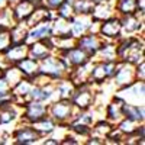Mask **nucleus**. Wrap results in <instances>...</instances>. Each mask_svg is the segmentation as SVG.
I'll return each mask as SVG.
<instances>
[{
  "label": "nucleus",
  "instance_id": "1",
  "mask_svg": "<svg viewBox=\"0 0 145 145\" xmlns=\"http://www.w3.org/2000/svg\"><path fill=\"white\" fill-rule=\"evenodd\" d=\"M77 113L78 110L72 106L70 99H55L48 103V116L59 125H68Z\"/></svg>",
  "mask_w": 145,
  "mask_h": 145
},
{
  "label": "nucleus",
  "instance_id": "2",
  "mask_svg": "<svg viewBox=\"0 0 145 145\" xmlns=\"http://www.w3.org/2000/svg\"><path fill=\"white\" fill-rule=\"evenodd\" d=\"M70 100L78 112L91 109L97 102V86L91 83H84L81 86H77Z\"/></svg>",
  "mask_w": 145,
  "mask_h": 145
},
{
  "label": "nucleus",
  "instance_id": "3",
  "mask_svg": "<svg viewBox=\"0 0 145 145\" xmlns=\"http://www.w3.org/2000/svg\"><path fill=\"white\" fill-rule=\"evenodd\" d=\"M68 71H70L68 67L64 64V61L55 52L50 54L48 57H45L44 59L39 61V72L48 76L54 81L63 78V77H67Z\"/></svg>",
  "mask_w": 145,
  "mask_h": 145
},
{
  "label": "nucleus",
  "instance_id": "4",
  "mask_svg": "<svg viewBox=\"0 0 145 145\" xmlns=\"http://www.w3.org/2000/svg\"><path fill=\"white\" fill-rule=\"evenodd\" d=\"M12 135V144L15 145H33L41 142V135L33 129L31 123L26 122H19L15 125V128L10 132Z\"/></svg>",
  "mask_w": 145,
  "mask_h": 145
},
{
  "label": "nucleus",
  "instance_id": "5",
  "mask_svg": "<svg viewBox=\"0 0 145 145\" xmlns=\"http://www.w3.org/2000/svg\"><path fill=\"white\" fill-rule=\"evenodd\" d=\"M20 110V122L26 123H35L41 120L42 118L48 116V105L42 102H35V100H26L22 106Z\"/></svg>",
  "mask_w": 145,
  "mask_h": 145
},
{
  "label": "nucleus",
  "instance_id": "6",
  "mask_svg": "<svg viewBox=\"0 0 145 145\" xmlns=\"http://www.w3.org/2000/svg\"><path fill=\"white\" fill-rule=\"evenodd\" d=\"M144 15H145V12H137V13H132V15L119 16V19H120V29H122V36L145 35Z\"/></svg>",
  "mask_w": 145,
  "mask_h": 145
},
{
  "label": "nucleus",
  "instance_id": "7",
  "mask_svg": "<svg viewBox=\"0 0 145 145\" xmlns=\"http://www.w3.org/2000/svg\"><path fill=\"white\" fill-rule=\"evenodd\" d=\"M115 94L122 97L126 103L145 105V81H134L123 89H116Z\"/></svg>",
  "mask_w": 145,
  "mask_h": 145
},
{
  "label": "nucleus",
  "instance_id": "8",
  "mask_svg": "<svg viewBox=\"0 0 145 145\" xmlns=\"http://www.w3.org/2000/svg\"><path fill=\"white\" fill-rule=\"evenodd\" d=\"M55 54L59 55V58H61L64 61V64L68 67V70L74 68V67H78V65H81V64H84V63H87V61L91 59V57L77 45L68 48V50H65V51L55 52Z\"/></svg>",
  "mask_w": 145,
  "mask_h": 145
},
{
  "label": "nucleus",
  "instance_id": "9",
  "mask_svg": "<svg viewBox=\"0 0 145 145\" xmlns=\"http://www.w3.org/2000/svg\"><path fill=\"white\" fill-rule=\"evenodd\" d=\"M110 81L113 83L115 89H123V87L129 86V84H132L134 81H137L134 65L123 63V61H119L116 72H115V76Z\"/></svg>",
  "mask_w": 145,
  "mask_h": 145
},
{
  "label": "nucleus",
  "instance_id": "10",
  "mask_svg": "<svg viewBox=\"0 0 145 145\" xmlns=\"http://www.w3.org/2000/svg\"><path fill=\"white\" fill-rule=\"evenodd\" d=\"M123 105H125V100L122 97H119L118 94H113L110 100L105 105L103 118L109 120L112 125H116L123 118Z\"/></svg>",
  "mask_w": 145,
  "mask_h": 145
},
{
  "label": "nucleus",
  "instance_id": "11",
  "mask_svg": "<svg viewBox=\"0 0 145 145\" xmlns=\"http://www.w3.org/2000/svg\"><path fill=\"white\" fill-rule=\"evenodd\" d=\"M99 35L106 41H118L122 38V29H120V19L118 15L109 18L103 22H100L99 26Z\"/></svg>",
  "mask_w": 145,
  "mask_h": 145
},
{
  "label": "nucleus",
  "instance_id": "12",
  "mask_svg": "<svg viewBox=\"0 0 145 145\" xmlns=\"http://www.w3.org/2000/svg\"><path fill=\"white\" fill-rule=\"evenodd\" d=\"M57 99L55 94V84L54 81H50L46 84H33L31 93L28 96V100H35V102H42V103H51L52 100Z\"/></svg>",
  "mask_w": 145,
  "mask_h": 145
},
{
  "label": "nucleus",
  "instance_id": "13",
  "mask_svg": "<svg viewBox=\"0 0 145 145\" xmlns=\"http://www.w3.org/2000/svg\"><path fill=\"white\" fill-rule=\"evenodd\" d=\"M102 42H103L102 36L99 33H91V32H87V33L78 36V38H76V45L80 46L81 50H84L91 58L99 51Z\"/></svg>",
  "mask_w": 145,
  "mask_h": 145
},
{
  "label": "nucleus",
  "instance_id": "14",
  "mask_svg": "<svg viewBox=\"0 0 145 145\" xmlns=\"http://www.w3.org/2000/svg\"><path fill=\"white\" fill-rule=\"evenodd\" d=\"M52 52H54V48L51 42V36L42 41H35L28 44V57L36 59V61H41V59H44Z\"/></svg>",
  "mask_w": 145,
  "mask_h": 145
},
{
  "label": "nucleus",
  "instance_id": "15",
  "mask_svg": "<svg viewBox=\"0 0 145 145\" xmlns=\"http://www.w3.org/2000/svg\"><path fill=\"white\" fill-rule=\"evenodd\" d=\"M93 23V18L90 15H74L70 20V31L74 38L87 33Z\"/></svg>",
  "mask_w": 145,
  "mask_h": 145
},
{
  "label": "nucleus",
  "instance_id": "16",
  "mask_svg": "<svg viewBox=\"0 0 145 145\" xmlns=\"http://www.w3.org/2000/svg\"><path fill=\"white\" fill-rule=\"evenodd\" d=\"M22 107L16 103H12L9 106H5L0 109V128L5 126H15L19 122Z\"/></svg>",
  "mask_w": 145,
  "mask_h": 145
},
{
  "label": "nucleus",
  "instance_id": "17",
  "mask_svg": "<svg viewBox=\"0 0 145 145\" xmlns=\"http://www.w3.org/2000/svg\"><path fill=\"white\" fill-rule=\"evenodd\" d=\"M116 15L115 10V0H106V2H100V3H94L90 16L97 20V22H103L109 18H112Z\"/></svg>",
  "mask_w": 145,
  "mask_h": 145
},
{
  "label": "nucleus",
  "instance_id": "18",
  "mask_svg": "<svg viewBox=\"0 0 145 145\" xmlns=\"http://www.w3.org/2000/svg\"><path fill=\"white\" fill-rule=\"evenodd\" d=\"M52 35V31H51V22L50 20H45V22H41L38 25H33L29 28L28 31V38H26V44H31V42H35V41H42V39H46Z\"/></svg>",
  "mask_w": 145,
  "mask_h": 145
},
{
  "label": "nucleus",
  "instance_id": "19",
  "mask_svg": "<svg viewBox=\"0 0 145 145\" xmlns=\"http://www.w3.org/2000/svg\"><path fill=\"white\" fill-rule=\"evenodd\" d=\"M32 86H33V83L31 81V78L23 77L19 83H16L15 86L10 89V91L13 93L15 99H16V102H15L16 105L22 106L23 103H25V102L28 100V96H29V93H31Z\"/></svg>",
  "mask_w": 145,
  "mask_h": 145
},
{
  "label": "nucleus",
  "instance_id": "20",
  "mask_svg": "<svg viewBox=\"0 0 145 145\" xmlns=\"http://www.w3.org/2000/svg\"><path fill=\"white\" fill-rule=\"evenodd\" d=\"M93 59H97V61H119L116 52V42L103 39L99 51L96 52Z\"/></svg>",
  "mask_w": 145,
  "mask_h": 145
},
{
  "label": "nucleus",
  "instance_id": "21",
  "mask_svg": "<svg viewBox=\"0 0 145 145\" xmlns=\"http://www.w3.org/2000/svg\"><path fill=\"white\" fill-rule=\"evenodd\" d=\"M10 7H12V12H13V16H15L16 22H25L29 18V15L35 10L36 5L29 2V0H19L18 3H15Z\"/></svg>",
  "mask_w": 145,
  "mask_h": 145
},
{
  "label": "nucleus",
  "instance_id": "22",
  "mask_svg": "<svg viewBox=\"0 0 145 145\" xmlns=\"http://www.w3.org/2000/svg\"><path fill=\"white\" fill-rule=\"evenodd\" d=\"M2 54H5L10 64H16L20 59L28 57V44H12Z\"/></svg>",
  "mask_w": 145,
  "mask_h": 145
},
{
  "label": "nucleus",
  "instance_id": "23",
  "mask_svg": "<svg viewBox=\"0 0 145 145\" xmlns=\"http://www.w3.org/2000/svg\"><path fill=\"white\" fill-rule=\"evenodd\" d=\"M123 118L135 120L138 123L145 122V105H134L126 103L123 105Z\"/></svg>",
  "mask_w": 145,
  "mask_h": 145
},
{
  "label": "nucleus",
  "instance_id": "24",
  "mask_svg": "<svg viewBox=\"0 0 145 145\" xmlns=\"http://www.w3.org/2000/svg\"><path fill=\"white\" fill-rule=\"evenodd\" d=\"M15 65L20 70L23 77H28V78L35 77L39 72V61H36V59H33L31 57H25L19 63H16Z\"/></svg>",
  "mask_w": 145,
  "mask_h": 145
},
{
  "label": "nucleus",
  "instance_id": "25",
  "mask_svg": "<svg viewBox=\"0 0 145 145\" xmlns=\"http://www.w3.org/2000/svg\"><path fill=\"white\" fill-rule=\"evenodd\" d=\"M107 76L105 71V65L103 61H97V59H93V65L90 70V83L94 84V86H103L105 83H107Z\"/></svg>",
  "mask_w": 145,
  "mask_h": 145
},
{
  "label": "nucleus",
  "instance_id": "26",
  "mask_svg": "<svg viewBox=\"0 0 145 145\" xmlns=\"http://www.w3.org/2000/svg\"><path fill=\"white\" fill-rule=\"evenodd\" d=\"M55 84V94L57 99H70L72 93L76 90V86L72 84V81L68 77H63L57 81H54Z\"/></svg>",
  "mask_w": 145,
  "mask_h": 145
},
{
  "label": "nucleus",
  "instance_id": "27",
  "mask_svg": "<svg viewBox=\"0 0 145 145\" xmlns=\"http://www.w3.org/2000/svg\"><path fill=\"white\" fill-rule=\"evenodd\" d=\"M29 26L25 22H16L13 26L9 29V36L12 44H26Z\"/></svg>",
  "mask_w": 145,
  "mask_h": 145
},
{
  "label": "nucleus",
  "instance_id": "28",
  "mask_svg": "<svg viewBox=\"0 0 145 145\" xmlns=\"http://www.w3.org/2000/svg\"><path fill=\"white\" fill-rule=\"evenodd\" d=\"M113 126H115V125H112V123L109 122V120H106L105 118H99V119H96V122L91 125L90 135L99 138V139H102V141H105V138L109 135V132L113 129Z\"/></svg>",
  "mask_w": 145,
  "mask_h": 145
},
{
  "label": "nucleus",
  "instance_id": "29",
  "mask_svg": "<svg viewBox=\"0 0 145 145\" xmlns=\"http://www.w3.org/2000/svg\"><path fill=\"white\" fill-rule=\"evenodd\" d=\"M31 125H32L33 129L41 135V138H45V137H48V135H50L51 132L54 131V128H55L58 123L55 122L52 118L45 116V118H42L41 120H38V122H35V123H31Z\"/></svg>",
  "mask_w": 145,
  "mask_h": 145
},
{
  "label": "nucleus",
  "instance_id": "30",
  "mask_svg": "<svg viewBox=\"0 0 145 145\" xmlns=\"http://www.w3.org/2000/svg\"><path fill=\"white\" fill-rule=\"evenodd\" d=\"M51 31L54 36H65V35H71L70 31V20L55 16L51 20Z\"/></svg>",
  "mask_w": 145,
  "mask_h": 145
},
{
  "label": "nucleus",
  "instance_id": "31",
  "mask_svg": "<svg viewBox=\"0 0 145 145\" xmlns=\"http://www.w3.org/2000/svg\"><path fill=\"white\" fill-rule=\"evenodd\" d=\"M137 0H115V10L118 16L137 13Z\"/></svg>",
  "mask_w": 145,
  "mask_h": 145
},
{
  "label": "nucleus",
  "instance_id": "32",
  "mask_svg": "<svg viewBox=\"0 0 145 145\" xmlns=\"http://www.w3.org/2000/svg\"><path fill=\"white\" fill-rule=\"evenodd\" d=\"M2 77L7 81L9 87L12 89L16 83H19V81L23 78V74L20 72V70H19L15 64H12V65H9V67L3 71V76H2Z\"/></svg>",
  "mask_w": 145,
  "mask_h": 145
},
{
  "label": "nucleus",
  "instance_id": "33",
  "mask_svg": "<svg viewBox=\"0 0 145 145\" xmlns=\"http://www.w3.org/2000/svg\"><path fill=\"white\" fill-rule=\"evenodd\" d=\"M15 23H16V19L13 16V12H12L10 6L0 9V28L3 31H9Z\"/></svg>",
  "mask_w": 145,
  "mask_h": 145
},
{
  "label": "nucleus",
  "instance_id": "34",
  "mask_svg": "<svg viewBox=\"0 0 145 145\" xmlns=\"http://www.w3.org/2000/svg\"><path fill=\"white\" fill-rule=\"evenodd\" d=\"M74 15H90L94 6L93 0H72L71 2Z\"/></svg>",
  "mask_w": 145,
  "mask_h": 145
},
{
  "label": "nucleus",
  "instance_id": "35",
  "mask_svg": "<svg viewBox=\"0 0 145 145\" xmlns=\"http://www.w3.org/2000/svg\"><path fill=\"white\" fill-rule=\"evenodd\" d=\"M142 123H144V122H142ZM138 125H139V123L135 122V120H131V119H128V118H122L115 126H116L120 132H122L125 137H129V135H134V134H135Z\"/></svg>",
  "mask_w": 145,
  "mask_h": 145
},
{
  "label": "nucleus",
  "instance_id": "36",
  "mask_svg": "<svg viewBox=\"0 0 145 145\" xmlns=\"http://www.w3.org/2000/svg\"><path fill=\"white\" fill-rule=\"evenodd\" d=\"M125 135L120 132L116 126L109 132V135L105 138V144H112V145H119V144H125Z\"/></svg>",
  "mask_w": 145,
  "mask_h": 145
},
{
  "label": "nucleus",
  "instance_id": "37",
  "mask_svg": "<svg viewBox=\"0 0 145 145\" xmlns=\"http://www.w3.org/2000/svg\"><path fill=\"white\" fill-rule=\"evenodd\" d=\"M55 13H57V16H59V18H64V19L71 20V18L74 16V10H72L71 3L64 2L63 5H59V6L55 9Z\"/></svg>",
  "mask_w": 145,
  "mask_h": 145
},
{
  "label": "nucleus",
  "instance_id": "38",
  "mask_svg": "<svg viewBox=\"0 0 145 145\" xmlns=\"http://www.w3.org/2000/svg\"><path fill=\"white\" fill-rule=\"evenodd\" d=\"M10 45H12V41L9 36V31H2L0 32V52H5Z\"/></svg>",
  "mask_w": 145,
  "mask_h": 145
},
{
  "label": "nucleus",
  "instance_id": "39",
  "mask_svg": "<svg viewBox=\"0 0 145 145\" xmlns=\"http://www.w3.org/2000/svg\"><path fill=\"white\" fill-rule=\"evenodd\" d=\"M134 70H135V78H137V81H145V59H144V61H139L138 64H135Z\"/></svg>",
  "mask_w": 145,
  "mask_h": 145
},
{
  "label": "nucleus",
  "instance_id": "40",
  "mask_svg": "<svg viewBox=\"0 0 145 145\" xmlns=\"http://www.w3.org/2000/svg\"><path fill=\"white\" fill-rule=\"evenodd\" d=\"M65 0H42V5L51 10H55L59 5H63Z\"/></svg>",
  "mask_w": 145,
  "mask_h": 145
},
{
  "label": "nucleus",
  "instance_id": "41",
  "mask_svg": "<svg viewBox=\"0 0 145 145\" xmlns=\"http://www.w3.org/2000/svg\"><path fill=\"white\" fill-rule=\"evenodd\" d=\"M9 65H12L9 61H7V58L5 57V54H2V52H0V70H2V71H5Z\"/></svg>",
  "mask_w": 145,
  "mask_h": 145
},
{
  "label": "nucleus",
  "instance_id": "42",
  "mask_svg": "<svg viewBox=\"0 0 145 145\" xmlns=\"http://www.w3.org/2000/svg\"><path fill=\"white\" fill-rule=\"evenodd\" d=\"M9 90H10V87H9L7 81L3 77H0V91H9Z\"/></svg>",
  "mask_w": 145,
  "mask_h": 145
},
{
  "label": "nucleus",
  "instance_id": "43",
  "mask_svg": "<svg viewBox=\"0 0 145 145\" xmlns=\"http://www.w3.org/2000/svg\"><path fill=\"white\" fill-rule=\"evenodd\" d=\"M18 2H19V0H7V5H9V6H13V5L18 3Z\"/></svg>",
  "mask_w": 145,
  "mask_h": 145
},
{
  "label": "nucleus",
  "instance_id": "44",
  "mask_svg": "<svg viewBox=\"0 0 145 145\" xmlns=\"http://www.w3.org/2000/svg\"><path fill=\"white\" fill-rule=\"evenodd\" d=\"M29 2H32V3H35L36 6H38V5H42V0H29Z\"/></svg>",
  "mask_w": 145,
  "mask_h": 145
},
{
  "label": "nucleus",
  "instance_id": "45",
  "mask_svg": "<svg viewBox=\"0 0 145 145\" xmlns=\"http://www.w3.org/2000/svg\"><path fill=\"white\" fill-rule=\"evenodd\" d=\"M94 3H100V2H106V0H93Z\"/></svg>",
  "mask_w": 145,
  "mask_h": 145
},
{
  "label": "nucleus",
  "instance_id": "46",
  "mask_svg": "<svg viewBox=\"0 0 145 145\" xmlns=\"http://www.w3.org/2000/svg\"><path fill=\"white\" fill-rule=\"evenodd\" d=\"M2 76H3V71H2V70H0V77H2Z\"/></svg>",
  "mask_w": 145,
  "mask_h": 145
},
{
  "label": "nucleus",
  "instance_id": "47",
  "mask_svg": "<svg viewBox=\"0 0 145 145\" xmlns=\"http://www.w3.org/2000/svg\"><path fill=\"white\" fill-rule=\"evenodd\" d=\"M2 31H3V29H2V28H0V32H2Z\"/></svg>",
  "mask_w": 145,
  "mask_h": 145
}]
</instances>
